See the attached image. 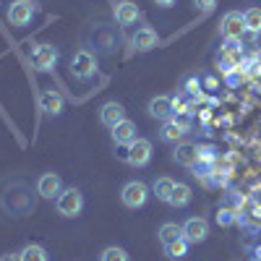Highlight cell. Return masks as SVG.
I'll list each match as a JSON object with an SVG mask.
<instances>
[{"instance_id":"2","label":"cell","mask_w":261,"mask_h":261,"mask_svg":"<svg viewBox=\"0 0 261 261\" xmlns=\"http://www.w3.org/2000/svg\"><path fill=\"white\" fill-rule=\"evenodd\" d=\"M220 34L225 42H243L246 37V21H243V13L238 11H227L220 21Z\"/></svg>"},{"instance_id":"4","label":"cell","mask_w":261,"mask_h":261,"mask_svg":"<svg viewBox=\"0 0 261 261\" xmlns=\"http://www.w3.org/2000/svg\"><path fill=\"white\" fill-rule=\"evenodd\" d=\"M188 128H191V120L183 118V115H172L162 123V130H160V139L165 144H180L188 134Z\"/></svg>"},{"instance_id":"26","label":"cell","mask_w":261,"mask_h":261,"mask_svg":"<svg viewBox=\"0 0 261 261\" xmlns=\"http://www.w3.org/2000/svg\"><path fill=\"white\" fill-rule=\"evenodd\" d=\"M214 160H217V149L212 144H201L199 146V162L201 165H214Z\"/></svg>"},{"instance_id":"11","label":"cell","mask_w":261,"mask_h":261,"mask_svg":"<svg viewBox=\"0 0 261 261\" xmlns=\"http://www.w3.org/2000/svg\"><path fill=\"white\" fill-rule=\"evenodd\" d=\"M63 191V183L55 172H45V175H39L37 180V193L42 199H58V193Z\"/></svg>"},{"instance_id":"28","label":"cell","mask_w":261,"mask_h":261,"mask_svg":"<svg viewBox=\"0 0 261 261\" xmlns=\"http://www.w3.org/2000/svg\"><path fill=\"white\" fill-rule=\"evenodd\" d=\"M186 89H188L191 94H199V92H201V81H199V79H188Z\"/></svg>"},{"instance_id":"9","label":"cell","mask_w":261,"mask_h":261,"mask_svg":"<svg viewBox=\"0 0 261 261\" xmlns=\"http://www.w3.org/2000/svg\"><path fill=\"white\" fill-rule=\"evenodd\" d=\"M183 238L188 243H204L209 238V222L204 217H188L183 222Z\"/></svg>"},{"instance_id":"31","label":"cell","mask_w":261,"mask_h":261,"mask_svg":"<svg viewBox=\"0 0 261 261\" xmlns=\"http://www.w3.org/2000/svg\"><path fill=\"white\" fill-rule=\"evenodd\" d=\"M154 3H157V6H162V8H170L172 3H175V0H154Z\"/></svg>"},{"instance_id":"5","label":"cell","mask_w":261,"mask_h":261,"mask_svg":"<svg viewBox=\"0 0 261 261\" xmlns=\"http://www.w3.org/2000/svg\"><path fill=\"white\" fill-rule=\"evenodd\" d=\"M149 199V186L141 183V180H130L120 188V201L128 206V209H141Z\"/></svg>"},{"instance_id":"24","label":"cell","mask_w":261,"mask_h":261,"mask_svg":"<svg viewBox=\"0 0 261 261\" xmlns=\"http://www.w3.org/2000/svg\"><path fill=\"white\" fill-rule=\"evenodd\" d=\"M243 21H246V32L261 34V8H248L243 13Z\"/></svg>"},{"instance_id":"8","label":"cell","mask_w":261,"mask_h":261,"mask_svg":"<svg viewBox=\"0 0 261 261\" xmlns=\"http://www.w3.org/2000/svg\"><path fill=\"white\" fill-rule=\"evenodd\" d=\"M154 146H151V141L149 139H136L134 144L128 146V154H125V160H128V165H134V167H146L149 162H151V151Z\"/></svg>"},{"instance_id":"13","label":"cell","mask_w":261,"mask_h":261,"mask_svg":"<svg viewBox=\"0 0 261 261\" xmlns=\"http://www.w3.org/2000/svg\"><path fill=\"white\" fill-rule=\"evenodd\" d=\"M99 120H102V125H107V128H115L118 123H123L125 120V110H123V105L120 102H107V105H102V110H99Z\"/></svg>"},{"instance_id":"19","label":"cell","mask_w":261,"mask_h":261,"mask_svg":"<svg viewBox=\"0 0 261 261\" xmlns=\"http://www.w3.org/2000/svg\"><path fill=\"white\" fill-rule=\"evenodd\" d=\"M191 199H193V191H191V186H186V183H175V188H172V196H170V206H175V209H183V206H188L191 204Z\"/></svg>"},{"instance_id":"10","label":"cell","mask_w":261,"mask_h":261,"mask_svg":"<svg viewBox=\"0 0 261 261\" xmlns=\"http://www.w3.org/2000/svg\"><path fill=\"white\" fill-rule=\"evenodd\" d=\"M172 160H175L178 165H183V167H196V165H199V146L180 141V144H175Z\"/></svg>"},{"instance_id":"12","label":"cell","mask_w":261,"mask_h":261,"mask_svg":"<svg viewBox=\"0 0 261 261\" xmlns=\"http://www.w3.org/2000/svg\"><path fill=\"white\" fill-rule=\"evenodd\" d=\"M146 110H149L151 118H157V120H162V123H165L167 118L175 115V113H172V97H167V94H160V97H154V99H149Z\"/></svg>"},{"instance_id":"3","label":"cell","mask_w":261,"mask_h":261,"mask_svg":"<svg viewBox=\"0 0 261 261\" xmlns=\"http://www.w3.org/2000/svg\"><path fill=\"white\" fill-rule=\"evenodd\" d=\"M71 73L76 81H92L97 73V58L89 50H79L71 60Z\"/></svg>"},{"instance_id":"21","label":"cell","mask_w":261,"mask_h":261,"mask_svg":"<svg viewBox=\"0 0 261 261\" xmlns=\"http://www.w3.org/2000/svg\"><path fill=\"white\" fill-rule=\"evenodd\" d=\"M172 188H175V180L172 178H157L154 183H151V193H154L160 201H170Z\"/></svg>"},{"instance_id":"18","label":"cell","mask_w":261,"mask_h":261,"mask_svg":"<svg viewBox=\"0 0 261 261\" xmlns=\"http://www.w3.org/2000/svg\"><path fill=\"white\" fill-rule=\"evenodd\" d=\"M139 136H136V123H130V120H123L113 128V141L120 144V146H130Z\"/></svg>"},{"instance_id":"20","label":"cell","mask_w":261,"mask_h":261,"mask_svg":"<svg viewBox=\"0 0 261 261\" xmlns=\"http://www.w3.org/2000/svg\"><path fill=\"white\" fill-rule=\"evenodd\" d=\"M157 238H160V243H162V246H167V243H172V241H178V238H183V225L165 222V225L160 227Z\"/></svg>"},{"instance_id":"6","label":"cell","mask_w":261,"mask_h":261,"mask_svg":"<svg viewBox=\"0 0 261 261\" xmlns=\"http://www.w3.org/2000/svg\"><path fill=\"white\" fill-rule=\"evenodd\" d=\"M58 60H60V53L53 45H34V50H32V65H34L37 71H42V73L53 71L55 65H58Z\"/></svg>"},{"instance_id":"23","label":"cell","mask_w":261,"mask_h":261,"mask_svg":"<svg viewBox=\"0 0 261 261\" xmlns=\"http://www.w3.org/2000/svg\"><path fill=\"white\" fill-rule=\"evenodd\" d=\"M21 261H50V256L42 246L29 243V246H24V251H21Z\"/></svg>"},{"instance_id":"17","label":"cell","mask_w":261,"mask_h":261,"mask_svg":"<svg viewBox=\"0 0 261 261\" xmlns=\"http://www.w3.org/2000/svg\"><path fill=\"white\" fill-rule=\"evenodd\" d=\"M157 42H160V37H157V32L151 29V27H141V29L134 34V47L141 50V53L154 50V47H157Z\"/></svg>"},{"instance_id":"29","label":"cell","mask_w":261,"mask_h":261,"mask_svg":"<svg viewBox=\"0 0 261 261\" xmlns=\"http://www.w3.org/2000/svg\"><path fill=\"white\" fill-rule=\"evenodd\" d=\"M0 261H21V253H3Z\"/></svg>"},{"instance_id":"27","label":"cell","mask_w":261,"mask_h":261,"mask_svg":"<svg viewBox=\"0 0 261 261\" xmlns=\"http://www.w3.org/2000/svg\"><path fill=\"white\" fill-rule=\"evenodd\" d=\"M196 6H199L204 13H212V11H214V6H217V0H196Z\"/></svg>"},{"instance_id":"16","label":"cell","mask_w":261,"mask_h":261,"mask_svg":"<svg viewBox=\"0 0 261 261\" xmlns=\"http://www.w3.org/2000/svg\"><path fill=\"white\" fill-rule=\"evenodd\" d=\"M115 18H118V24L130 27L141 18V11H139V6L134 3V0H123V3L115 6Z\"/></svg>"},{"instance_id":"14","label":"cell","mask_w":261,"mask_h":261,"mask_svg":"<svg viewBox=\"0 0 261 261\" xmlns=\"http://www.w3.org/2000/svg\"><path fill=\"white\" fill-rule=\"evenodd\" d=\"M39 105H42V110H45L47 115H60L65 110V99L55 89H45V92H42L39 94Z\"/></svg>"},{"instance_id":"22","label":"cell","mask_w":261,"mask_h":261,"mask_svg":"<svg viewBox=\"0 0 261 261\" xmlns=\"http://www.w3.org/2000/svg\"><path fill=\"white\" fill-rule=\"evenodd\" d=\"M188 241L186 238H178V241H172V243H167V246H162L165 248V256L167 258H172V261H178V258H186L188 256Z\"/></svg>"},{"instance_id":"25","label":"cell","mask_w":261,"mask_h":261,"mask_svg":"<svg viewBox=\"0 0 261 261\" xmlns=\"http://www.w3.org/2000/svg\"><path fill=\"white\" fill-rule=\"evenodd\" d=\"M99 261H130V258H128V253H125L123 248H115V246H110V248H105V251H102Z\"/></svg>"},{"instance_id":"7","label":"cell","mask_w":261,"mask_h":261,"mask_svg":"<svg viewBox=\"0 0 261 261\" xmlns=\"http://www.w3.org/2000/svg\"><path fill=\"white\" fill-rule=\"evenodd\" d=\"M34 13H37L34 0H16V3H11V8H8V21L13 27H27V24H32Z\"/></svg>"},{"instance_id":"1","label":"cell","mask_w":261,"mask_h":261,"mask_svg":"<svg viewBox=\"0 0 261 261\" xmlns=\"http://www.w3.org/2000/svg\"><path fill=\"white\" fill-rule=\"evenodd\" d=\"M55 209L60 217H79L81 209H84V193L79 188H63L55 199Z\"/></svg>"},{"instance_id":"30","label":"cell","mask_w":261,"mask_h":261,"mask_svg":"<svg viewBox=\"0 0 261 261\" xmlns=\"http://www.w3.org/2000/svg\"><path fill=\"white\" fill-rule=\"evenodd\" d=\"M220 222H222V225H230V222H232L230 212H220Z\"/></svg>"},{"instance_id":"15","label":"cell","mask_w":261,"mask_h":261,"mask_svg":"<svg viewBox=\"0 0 261 261\" xmlns=\"http://www.w3.org/2000/svg\"><path fill=\"white\" fill-rule=\"evenodd\" d=\"M243 63V42H225L222 47V65L225 71H232Z\"/></svg>"}]
</instances>
